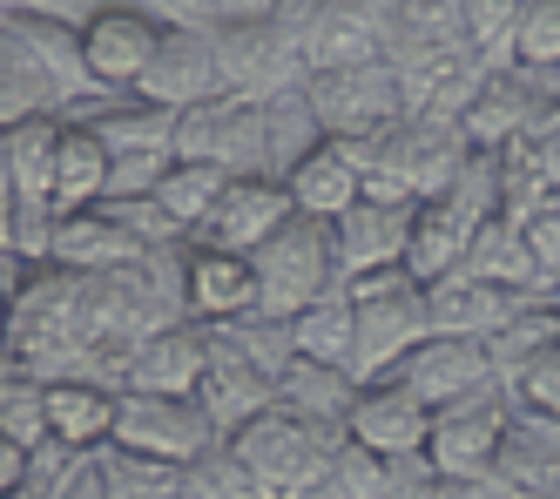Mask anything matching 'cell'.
Returning <instances> with one entry per match:
<instances>
[{
    "label": "cell",
    "instance_id": "1f68e13d",
    "mask_svg": "<svg viewBox=\"0 0 560 499\" xmlns=\"http://www.w3.org/2000/svg\"><path fill=\"white\" fill-rule=\"evenodd\" d=\"M291 345L298 358H325V364H345L351 371V351H358V317H351V290L331 283L317 304H304L291 317Z\"/></svg>",
    "mask_w": 560,
    "mask_h": 499
},
{
    "label": "cell",
    "instance_id": "8fae6325",
    "mask_svg": "<svg viewBox=\"0 0 560 499\" xmlns=\"http://www.w3.org/2000/svg\"><path fill=\"white\" fill-rule=\"evenodd\" d=\"M136 95L155 102V108H196V102H217L223 95V68H217V40L210 27H163V40H155V61L149 74L136 81Z\"/></svg>",
    "mask_w": 560,
    "mask_h": 499
},
{
    "label": "cell",
    "instance_id": "ab89813d",
    "mask_svg": "<svg viewBox=\"0 0 560 499\" xmlns=\"http://www.w3.org/2000/svg\"><path fill=\"white\" fill-rule=\"evenodd\" d=\"M0 432L21 439L27 452L48 439V405H42V379H21L8 398H0Z\"/></svg>",
    "mask_w": 560,
    "mask_h": 499
},
{
    "label": "cell",
    "instance_id": "4316f807",
    "mask_svg": "<svg viewBox=\"0 0 560 499\" xmlns=\"http://www.w3.org/2000/svg\"><path fill=\"white\" fill-rule=\"evenodd\" d=\"M284 189H291V210L298 217H317V223H338L345 210H351V202L358 196H365V176H358L351 170V162H345V149L325 136V142H317L304 162H298V170L284 176Z\"/></svg>",
    "mask_w": 560,
    "mask_h": 499
},
{
    "label": "cell",
    "instance_id": "7402d4cb",
    "mask_svg": "<svg viewBox=\"0 0 560 499\" xmlns=\"http://www.w3.org/2000/svg\"><path fill=\"white\" fill-rule=\"evenodd\" d=\"M277 405L304 426H325V432H345L351 405H358V379L345 364H325V358H291L277 371Z\"/></svg>",
    "mask_w": 560,
    "mask_h": 499
},
{
    "label": "cell",
    "instance_id": "4dcf8cb0",
    "mask_svg": "<svg viewBox=\"0 0 560 499\" xmlns=\"http://www.w3.org/2000/svg\"><path fill=\"white\" fill-rule=\"evenodd\" d=\"M325 142V121L311 115V95L304 89H291V95H270L264 102V176H277L284 183L298 162Z\"/></svg>",
    "mask_w": 560,
    "mask_h": 499
},
{
    "label": "cell",
    "instance_id": "ee69618b",
    "mask_svg": "<svg viewBox=\"0 0 560 499\" xmlns=\"http://www.w3.org/2000/svg\"><path fill=\"white\" fill-rule=\"evenodd\" d=\"M513 398L527 405V411H547V419L560 426V345H553V351H547V358L527 371V379L513 385Z\"/></svg>",
    "mask_w": 560,
    "mask_h": 499
},
{
    "label": "cell",
    "instance_id": "94428289",
    "mask_svg": "<svg viewBox=\"0 0 560 499\" xmlns=\"http://www.w3.org/2000/svg\"><path fill=\"white\" fill-rule=\"evenodd\" d=\"M0 8H8V0H0Z\"/></svg>",
    "mask_w": 560,
    "mask_h": 499
},
{
    "label": "cell",
    "instance_id": "f907efd6",
    "mask_svg": "<svg viewBox=\"0 0 560 499\" xmlns=\"http://www.w3.org/2000/svg\"><path fill=\"white\" fill-rule=\"evenodd\" d=\"M217 8V27L223 21H277V0H210Z\"/></svg>",
    "mask_w": 560,
    "mask_h": 499
},
{
    "label": "cell",
    "instance_id": "ba28073f",
    "mask_svg": "<svg viewBox=\"0 0 560 499\" xmlns=\"http://www.w3.org/2000/svg\"><path fill=\"white\" fill-rule=\"evenodd\" d=\"M122 452H149V460H176L189 466L196 452L217 445V426L203 419L196 398H155V392H122L115 398V439Z\"/></svg>",
    "mask_w": 560,
    "mask_h": 499
},
{
    "label": "cell",
    "instance_id": "ffe728a7",
    "mask_svg": "<svg viewBox=\"0 0 560 499\" xmlns=\"http://www.w3.org/2000/svg\"><path fill=\"white\" fill-rule=\"evenodd\" d=\"M479 217L466 210V202L446 189V196H425L419 210H412V236H406V270L419 283H439V277H453L466 264V243H472Z\"/></svg>",
    "mask_w": 560,
    "mask_h": 499
},
{
    "label": "cell",
    "instance_id": "d590c367",
    "mask_svg": "<svg viewBox=\"0 0 560 499\" xmlns=\"http://www.w3.org/2000/svg\"><path fill=\"white\" fill-rule=\"evenodd\" d=\"M513 68L534 74V89L553 95V74H560V0H534L513 27Z\"/></svg>",
    "mask_w": 560,
    "mask_h": 499
},
{
    "label": "cell",
    "instance_id": "db71d44e",
    "mask_svg": "<svg viewBox=\"0 0 560 499\" xmlns=\"http://www.w3.org/2000/svg\"><path fill=\"white\" fill-rule=\"evenodd\" d=\"M0 250H14V189L0 176Z\"/></svg>",
    "mask_w": 560,
    "mask_h": 499
},
{
    "label": "cell",
    "instance_id": "11a10c76",
    "mask_svg": "<svg viewBox=\"0 0 560 499\" xmlns=\"http://www.w3.org/2000/svg\"><path fill=\"white\" fill-rule=\"evenodd\" d=\"M21 379H27V364H21L14 351H0V398H8V392H14Z\"/></svg>",
    "mask_w": 560,
    "mask_h": 499
},
{
    "label": "cell",
    "instance_id": "b9f144b4",
    "mask_svg": "<svg viewBox=\"0 0 560 499\" xmlns=\"http://www.w3.org/2000/svg\"><path fill=\"white\" fill-rule=\"evenodd\" d=\"M520 236H527L540 277L560 283V202H540V210H527V217H520Z\"/></svg>",
    "mask_w": 560,
    "mask_h": 499
},
{
    "label": "cell",
    "instance_id": "74e56055",
    "mask_svg": "<svg viewBox=\"0 0 560 499\" xmlns=\"http://www.w3.org/2000/svg\"><path fill=\"white\" fill-rule=\"evenodd\" d=\"M534 0H459V27L487 68H513V27Z\"/></svg>",
    "mask_w": 560,
    "mask_h": 499
},
{
    "label": "cell",
    "instance_id": "4fadbf2b",
    "mask_svg": "<svg viewBox=\"0 0 560 499\" xmlns=\"http://www.w3.org/2000/svg\"><path fill=\"white\" fill-rule=\"evenodd\" d=\"M0 34L14 40V48L42 68V81L55 89L61 115L68 108H82L95 102V81L82 68V27H68V21H48V14H21V8H0Z\"/></svg>",
    "mask_w": 560,
    "mask_h": 499
},
{
    "label": "cell",
    "instance_id": "d6a6232c",
    "mask_svg": "<svg viewBox=\"0 0 560 499\" xmlns=\"http://www.w3.org/2000/svg\"><path fill=\"white\" fill-rule=\"evenodd\" d=\"M203 338H210V358H244V364L270 371V379L298 358V345H291V317H264V311L230 317V324H203Z\"/></svg>",
    "mask_w": 560,
    "mask_h": 499
},
{
    "label": "cell",
    "instance_id": "cb8c5ba5",
    "mask_svg": "<svg viewBox=\"0 0 560 499\" xmlns=\"http://www.w3.org/2000/svg\"><path fill=\"white\" fill-rule=\"evenodd\" d=\"M149 250L115 223L102 202L95 210H74V217H61L55 223V264L61 270H82V277H102V270H129V264H142Z\"/></svg>",
    "mask_w": 560,
    "mask_h": 499
},
{
    "label": "cell",
    "instance_id": "d6986e66",
    "mask_svg": "<svg viewBox=\"0 0 560 499\" xmlns=\"http://www.w3.org/2000/svg\"><path fill=\"white\" fill-rule=\"evenodd\" d=\"M560 345V290H520L513 317L487 338V358H493V379L513 392L527 371Z\"/></svg>",
    "mask_w": 560,
    "mask_h": 499
},
{
    "label": "cell",
    "instance_id": "681fc988",
    "mask_svg": "<svg viewBox=\"0 0 560 499\" xmlns=\"http://www.w3.org/2000/svg\"><path fill=\"white\" fill-rule=\"evenodd\" d=\"M21 479H27V445L0 432V499H8V492H21Z\"/></svg>",
    "mask_w": 560,
    "mask_h": 499
},
{
    "label": "cell",
    "instance_id": "680465c9",
    "mask_svg": "<svg viewBox=\"0 0 560 499\" xmlns=\"http://www.w3.org/2000/svg\"><path fill=\"white\" fill-rule=\"evenodd\" d=\"M513 499H560V486H553V492H513Z\"/></svg>",
    "mask_w": 560,
    "mask_h": 499
},
{
    "label": "cell",
    "instance_id": "9a60e30c",
    "mask_svg": "<svg viewBox=\"0 0 560 499\" xmlns=\"http://www.w3.org/2000/svg\"><path fill=\"white\" fill-rule=\"evenodd\" d=\"M412 210H419V202H372V196H358L351 210L331 223L338 277H372V270H392V264H406Z\"/></svg>",
    "mask_w": 560,
    "mask_h": 499
},
{
    "label": "cell",
    "instance_id": "7bdbcfd3",
    "mask_svg": "<svg viewBox=\"0 0 560 499\" xmlns=\"http://www.w3.org/2000/svg\"><path fill=\"white\" fill-rule=\"evenodd\" d=\"M176 155H115L108 162V196H155V183L170 176ZM102 196V202H108Z\"/></svg>",
    "mask_w": 560,
    "mask_h": 499
},
{
    "label": "cell",
    "instance_id": "6125c7cd",
    "mask_svg": "<svg viewBox=\"0 0 560 499\" xmlns=\"http://www.w3.org/2000/svg\"><path fill=\"white\" fill-rule=\"evenodd\" d=\"M264 499H270V492H264Z\"/></svg>",
    "mask_w": 560,
    "mask_h": 499
},
{
    "label": "cell",
    "instance_id": "f6af8a7d",
    "mask_svg": "<svg viewBox=\"0 0 560 499\" xmlns=\"http://www.w3.org/2000/svg\"><path fill=\"white\" fill-rule=\"evenodd\" d=\"M520 155H527V170L540 176V189L560 202V129H534V136H520Z\"/></svg>",
    "mask_w": 560,
    "mask_h": 499
},
{
    "label": "cell",
    "instance_id": "484cf974",
    "mask_svg": "<svg viewBox=\"0 0 560 499\" xmlns=\"http://www.w3.org/2000/svg\"><path fill=\"white\" fill-rule=\"evenodd\" d=\"M196 405H203V419L217 426V439H230L236 426H250L257 411L277 405V379L244 358H210L203 371V385H196Z\"/></svg>",
    "mask_w": 560,
    "mask_h": 499
},
{
    "label": "cell",
    "instance_id": "f1b7e54d",
    "mask_svg": "<svg viewBox=\"0 0 560 499\" xmlns=\"http://www.w3.org/2000/svg\"><path fill=\"white\" fill-rule=\"evenodd\" d=\"M459 270L479 277V283H493V290H560V283L540 277V264H534V250H527V236H520L513 217H487V223H479Z\"/></svg>",
    "mask_w": 560,
    "mask_h": 499
},
{
    "label": "cell",
    "instance_id": "7a4b0ae2",
    "mask_svg": "<svg viewBox=\"0 0 560 499\" xmlns=\"http://www.w3.org/2000/svg\"><path fill=\"white\" fill-rule=\"evenodd\" d=\"M250 277H257V311L264 317H298L304 304H317L338 277V250H331V223L317 217H291L270 243L250 250Z\"/></svg>",
    "mask_w": 560,
    "mask_h": 499
},
{
    "label": "cell",
    "instance_id": "7c38bea8",
    "mask_svg": "<svg viewBox=\"0 0 560 499\" xmlns=\"http://www.w3.org/2000/svg\"><path fill=\"white\" fill-rule=\"evenodd\" d=\"M398 385H406L419 405H453V398H472V392H487V385H500L493 379V358H487V345L479 338H446V330H432V338H419L406 358H398V371H392Z\"/></svg>",
    "mask_w": 560,
    "mask_h": 499
},
{
    "label": "cell",
    "instance_id": "e0dca14e",
    "mask_svg": "<svg viewBox=\"0 0 560 499\" xmlns=\"http://www.w3.org/2000/svg\"><path fill=\"white\" fill-rule=\"evenodd\" d=\"M203 371H210V338H203V324H196V317H183V324L149 330V338L136 345V358H129V392L196 398Z\"/></svg>",
    "mask_w": 560,
    "mask_h": 499
},
{
    "label": "cell",
    "instance_id": "3957f363",
    "mask_svg": "<svg viewBox=\"0 0 560 499\" xmlns=\"http://www.w3.org/2000/svg\"><path fill=\"white\" fill-rule=\"evenodd\" d=\"M230 445H236V460L257 473V486H264L270 499H298L317 473H325L331 452L345 445V432L304 426V419H291L284 405H270V411H257L250 426H236Z\"/></svg>",
    "mask_w": 560,
    "mask_h": 499
},
{
    "label": "cell",
    "instance_id": "83f0119b",
    "mask_svg": "<svg viewBox=\"0 0 560 499\" xmlns=\"http://www.w3.org/2000/svg\"><path fill=\"white\" fill-rule=\"evenodd\" d=\"M55 149H61V115H27L0 129V176L14 202H48L55 196Z\"/></svg>",
    "mask_w": 560,
    "mask_h": 499
},
{
    "label": "cell",
    "instance_id": "9c48e42d",
    "mask_svg": "<svg viewBox=\"0 0 560 499\" xmlns=\"http://www.w3.org/2000/svg\"><path fill=\"white\" fill-rule=\"evenodd\" d=\"M155 40H163V21L129 8V0H108L95 21H82V68L95 95H136V81L155 61Z\"/></svg>",
    "mask_w": 560,
    "mask_h": 499
},
{
    "label": "cell",
    "instance_id": "60d3db41",
    "mask_svg": "<svg viewBox=\"0 0 560 499\" xmlns=\"http://www.w3.org/2000/svg\"><path fill=\"white\" fill-rule=\"evenodd\" d=\"M432 486H439V466L425 452H398V460H385L378 499H432Z\"/></svg>",
    "mask_w": 560,
    "mask_h": 499
},
{
    "label": "cell",
    "instance_id": "836d02e7",
    "mask_svg": "<svg viewBox=\"0 0 560 499\" xmlns=\"http://www.w3.org/2000/svg\"><path fill=\"white\" fill-rule=\"evenodd\" d=\"M95 466H102L108 499H189V473H183L176 460H149V452L102 445Z\"/></svg>",
    "mask_w": 560,
    "mask_h": 499
},
{
    "label": "cell",
    "instance_id": "8d00e7d4",
    "mask_svg": "<svg viewBox=\"0 0 560 499\" xmlns=\"http://www.w3.org/2000/svg\"><path fill=\"white\" fill-rule=\"evenodd\" d=\"M27 115H61V102L42 81V68L0 34V129H14V121H27Z\"/></svg>",
    "mask_w": 560,
    "mask_h": 499
},
{
    "label": "cell",
    "instance_id": "816d5d0a",
    "mask_svg": "<svg viewBox=\"0 0 560 499\" xmlns=\"http://www.w3.org/2000/svg\"><path fill=\"white\" fill-rule=\"evenodd\" d=\"M55 499H108V486H102V466L89 460V466H82V473H74V479H68V486L55 492Z\"/></svg>",
    "mask_w": 560,
    "mask_h": 499
},
{
    "label": "cell",
    "instance_id": "5b68a950",
    "mask_svg": "<svg viewBox=\"0 0 560 499\" xmlns=\"http://www.w3.org/2000/svg\"><path fill=\"white\" fill-rule=\"evenodd\" d=\"M311 115L325 121V136H378L406 115V89H398L392 61H365V68H317L304 74Z\"/></svg>",
    "mask_w": 560,
    "mask_h": 499
},
{
    "label": "cell",
    "instance_id": "52a82bcc",
    "mask_svg": "<svg viewBox=\"0 0 560 499\" xmlns=\"http://www.w3.org/2000/svg\"><path fill=\"white\" fill-rule=\"evenodd\" d=\"M513 419V392L506 385H487L472 398H453L432 411V439H425V460L446 473V479H472V473H493V452H500V432Z\"/></svg>",
    "mask_w": 560,
    "mask_h": 499
},
{
    "label": "cell",
    "instance_id": "2e32d148",
    "mask_svg": "<svg viewBox=\"0 0 560 499\" xmlns=\"http://www.w3.org/2000/svg\"><path fill=\"white\" fill-rule=\"evenodd\" d=\"M345 432L365 445V452H378V460L425 452V439H432V405H419L398 379H372V385H358V405H351Z\"/></svg>",
    "mask_w": 560,
    "mask_h": 499
},
{
    "label": "cell",
    "instance_id": "5bb4252c",
    "mask_svg": "<svg viewBox=\"0 0 560 499\" xmlns=\"http://www.w3.org/2000/svg\"><path fill=\"white\" fill-rule=\"evenodd\" d=\"M547 102H553V95H540V89H534V74H520V68H493L487 81H479V95L466 102L459 129H466V142H472V149H506V142H520V136L547 129Z\"/></svg>",
    "mask_w": 560,
    "mask_h": 499
},
{
    "label": "cell",
    "instance_id": "44dd1931",
    "mask_svg": "<svg viewBox=\"0 0 560 499\" xmlns=\"http://www.w3.org/2000/svg\"><path fill=\"white\" fill-rule=\"evenodd\" d=\"M513 304H520V290H493V283H479L466 270L425 283V317H432V330H446V338H479L487 345L513 317Z\"/></svg>",
    "mask_w": 560,
    "mask_h": 499
},
{
    "label": "cell",
    "instance_id": "7dc6e473",
    "mask_svg": "<svg viewBox=\"0 0 560 499\" xmlns=\"http://www.w3.org/2000/svg\"><path fill=\"white\" fill-rule=\"evenodd\" d=\"M8 8H21V14H48V21H68V27H82V21H95L108 0H8Z\"/></svg>",
    "mask_w": 560,
    "mask_h": 499
},
{
    "label": "cell",
    "instance_id": "e575fe53",
    "mask_svg": "<svg viewBox=\"0 0 560 499\" xmlns=\"http://www.w3.org/2000/svg\"><path fill=\"white\" fill-rule=\"evenodd\" d=\"M230 189V170H217V162H189V155H176L170 162V176L155 183V202L170 210V223L189 236L196 223H203L210 210H217V196Z\"/></svg>",
    "mask_w": 560,
    "mask_h": 499
},
{
    "label": "cell",
    "instance_id": "d4e9b609",
    "mask_svg": "<svg viewBox=\"0 0 560 499\" xmlns=\"http://www.w3.org/2000/svg\"><path fill=\"white\" fill-rule=\"evenodd\" d=\"M115 398L95 379H48L42 385V405H48V439L74 445V452H102L115 439Z\"/></svg>",
    "mask_w": 560,
    "mask_h": 499
},
{
    "label": "cell",
    "instance_id": "30bf717a",
    "mask_svg": "<svg viewBox=\"0 0 560 499\" xmlns=\"http://www.w3.org/2000/svg\"><path fill=\"white\" fill-rule=\"evenodd\" d=\"M298 210H291V189L277 176H230V189L217 196V210L189 230L196 250H236V257H250L257 243H270L284 230Z\"/></svg>",
    "mask_w": 560,
    "mask_h": 499
},
{
    "label": "cell",
    "instance_id": "f35d334b",
    "mask_svg": "<svg viewBox=\"0 0 560 499\" xmlns=\"http://www.w3.org/2000/svg\"><path fill=\"white\" fill-rule=\"evenodd\" d=\"M183 473H189V499H264L257 473L236 460V445H230V439H217L210 452H196Z\"/></svg>",
    "mask_w": 560,
    "mask_h": 499
},
{
    "label": "cell",
    "instance_id": "c3c4849f",
    "mask_svg": "<svg viewBox=\"0 0 560 499\" xmlns=\"http://www.w3.org/2000/svg\"><path fill=\"white\" fill-rule=\"evenodd\" d=\"M432 499H506V486L493 473H472V479H446V473H439Z\"/></svg>",
    "mask_w": 560,
    "mask_h": 499
},
{
    "label": "cell",
    "instance_id": "9f6ffc18",
    "mask_svg": "<svg viewBox=\"0 0 560 499\" xmlns=\"http://www.w3.org/2000/svg\"><path fill=\"white\" fill-rule=\"evenodd\" d=\"M8 345H14V304L0 298V351H8Z\"/></svg>",
    "mask_w": 560,
    "mask_h": 499
},
{
    "label": "cell",
    "instance_id": "f546056e",
    "mask_svg": "<svg viewBox=\"0 0 560 499\" xmlns=\"http://www.w3.org/2000/svg\"><path fill=\"white\" fill-rule=\"evenodd\" d=\"M108 149L82 129L74 115H61V149H55V217H74V210H95L108 196Z\"/></svg>",
    "mask_w": 560,
    "mask_h": 499
},
{
    "label": "cell",
    "instance_id": "6f0895ef",
    "mask_svg": "<svg viewBox=\"0 0 560 499\" xmlns=\"http://www.w3.org/2000/svg\"><path fill=\"white\" fill-rule=\"evenodd\" d=\"M547 129H560V95H553V102H547Z\"/></svg>",
    "mask_w": 560,
    "mask_h": 499
},
{
    "label": "cell",
    "instance_id": "f5cc1de1",
    "mask_svg": "<svg viewBox=\"0 0 560 499\" xmlns=\"http://www.w3.org/2000/svg\"><path fill=\"white\" fill-rule=\"evenodd\" d=\"M317 14H325V0H277V21H284V27H298V34H304Z\"/></svg>",
    "mask_w": 560,
    "mask_h": 499
},
{
    "label": "cell",
    "instance_id": "ac0fdd59",
    "mask_svg": "<svg viewBox=\"0 0 560 499\" xmlns=\"http://www.w3.org/2000/svg\"><path fill=\"white\" fill-rule=\"evenodd\" d=\"M68 115L82 121L108 155H176V115L142 102V95H95Z\"/></svg>",
    "mask_w": 560,
    "mask_h": 499
},
{
    "label": "cell",
    "instance_id": "91938a15",
    "mask_svg": "<svg viewBox=\"0 0 560 499\" xmlns=\"http://www.w3.org/2000/svg\"><path fill=\"white\" fill-rule=\"evenodd\" d=\"M553 95H560V74H553Z\"/></svg>",
    "mask_w": 560,
    "mask_h": 499
},
{
    "label": "cell",
    "instance_id": "277c9868",
    "mask_svg": "<svg viewBox=\"0 0 560 499\" xmlns=\"http://www.w3.org/2000/svg\"><path fill=\"white\" fill-rule=\"evenodd\" d=\"M217 40V68H223V95H244V102H270V95H291L304 89V34L284 21H223L210 27Z\"/></svg>",
    "mask_w": 560,
    "mask_h": 499
},
{
    "label": "cell",
    "instance_id": "bcb514c9",
    "mask_svg": "<svg viewBox=\"0 0 560 499\" xmlns=\"http://www.w3.org/2000/svg\"><path fill=\"white\" fill-rule=\"evenodd\" d=\"M129 8L155 14L163 27H217V8H210V0H129Z\"/></svg>",
    "mask_w": 560,
    "mask_h": 499
},
{
    "label": "cell",
    "instance_id": "603a6c76",
    "mask_svg": "<svg viewBox=\"0 0 560 499\" xmlns=\"http://www.w3.org/2000/svg\"><path fill=\"white\" fill-rule=\"evenodd\" d=\"M257 311V277L250 257L236 250H196L189 243V317L196 324H230Z\"/></svg>",
    "mask_w": 560,
    "mask_h": 499
},
{
    "label": "cell",
    "instance_id": "8992f818",
    "mask_svg": "<svg viewBox=\"0 0 560 499\" xmlns=\"http://www.w3.org/2000/svg\"><path fill=\"white\" fill-rule=\"evenodd\" d=\"M176 155L217 162L230 176H264V102L217 95L176 115Z\"/></svg>",
    "mask_w": 560,
    "mask_h": 499
},
{
    "label": "cell",
    "instance_id": "6da1fadb",
    "mask_svg": "<svg viewBox=\"0 0 560 499\" xmlns=\"http://www.w3.org/2000/svg\"><path fill=\"white\" fill-rule=\"evenodd\" d=\"M351 290V317H358V351H351V379L372 385V379H392L398 358H406L419 338H432V317H425V283L392 264V270H372V277H345Z\"/></svg>",
    "mask_w": 560,
    "mask_h": 499
}]
</instances>
